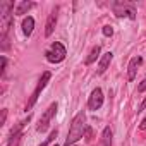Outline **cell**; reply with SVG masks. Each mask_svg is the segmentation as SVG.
<instances>
[{"label": "cell", "mask_w": 146, "mask_h": 146, "mask_svg": "<svg viewBox=\"0 0 146 146\" xmlns=\"http://www.w3.org/2000/svg\"><path fill=\"white\" fill-rule=\"evenodd\" d=\"M86 115L84 112H79L70 122V129H69V134H67V139H65V144L64 146H74L86 132Z\"/></svg>", "instance_id": "obj_1"}, {"label": "cell", "mask_w": 146, "mask_h": 146, "mask_svg": "<svg viewBox=\"0 0 146 146\" xmlns=\"http://www.w3.org/2000/svg\"><path fill=\"white\" fill-rule=\"evenodd\" d=\"M12 11H14V4L12 2H0V28H2V50L9 48V40H7V33L12 26Z\"/></svg>", "instance_id": "obj_2"}, {"label": "cell", "mask_w": 146, "mask_h": 146, "mask_svg": "<svg viewBox=\"0 0 146 146\" xmlns=\"http://www.w3.org/2000/svg\"><path fill=\"white\" fill-rule=\"evenodd\" d=\"M112 11L117 17H127L131 21L136 19V5L132 2H113L112 4Z\"/></svg>", "instance_id": "obj_3"}, {"label": "cell", "mask_w": 146, "mask_h": 146, "mask_svg": "<svg viewBox=\"0 0 146 146\" xmlns=\"http://www.w3.org/2000/svg\"><path fill=\"white\" fill-rule=\"evenodd\" d=\"M65 55H67L65 46H64L60 41L52 43L50 48L45 52V58H46L48 62H52V64H58V62H62V60L65 58Z\"/></svg>", "instance_id": "obj_4"}, {"label": "cell", "mask_w": 146, "mask_h": 146, "mask_svg": "<svg viewBox=\"0 0 146 146\" xmlns=\"http://www.w3.org/2000/svg\"><path fill=\"white\" fill-rule=\"evenodd\" d=\"M50 78H52V74H50L48 70H46V72H43V74H41V78H40V81H38V84H36V88H35L33 95L29 96V100H28V103H26V112H28V110H31V108L35 107V103L38 102V98H40L41 91H43V90H45V86L48 84Z\"/></svg>", "instance_id": "obj_5"}, {"label": "cell", "mask_w": 146, "mask_h": 146, "mask_svg": "<svg viewBox=\"0 0 146 146\" xmlns=\"http://www.w3.org/2000/svg\"><path fill=\"white\" fill-rule=\"evenodd\" d=\"M57 108H58V105H57V102H55V103H52V105L45 110V113L41 115L40 124H38V127H36V131H38V132H45V131L50 127V122H52V119L55 117Z\"/></svg>", "instance_id": "obj_6"}, {"label": "cell", "mask_w": 146, "mask_h": 146, "mask_svg": "<svg viewBox=\"0 0 146 146\" xmlns=\"http://www.w3.org/2000/svg\"><path fill=\"white\" fill-rule=\"evenodd\" d=\"M103 105V91L100 88H95L90 95V100H88V108L90 110H98L102 108Z\"/></svg>", "instance_id": "obj_7"}, {"label": "cell", "mask_w": 146, "mask_h": 146, "mask_svg": "<svg viewBox=\"0 0 146 146\" xmlns=\"http://www.w3.org/2000/svg\"><path fill=\"white\" fill-rule=\"evenodd\" d=\"M141 64H143V57H134V58H131V62H129V65H127V78H129V81H134V79H136L137 69H139Z\"/></svg>", "instance_id": "obj_8"}, {"label": "cell", "mask_w": 146, "mask_h": 146, "mask_svg": "<svg viewBox=\"0 0 146 146\" xmlns=\"http://www.w3.org/2000/svg\"><path fill=\"white\" fill-rule=\"evenodd\" d=\"M57 12H58V9L55 7V9L48 14L46 24H45V36H50V35L53 33V29H55V26H57Z\"/></svg>", "instance_id": "obj_9"}, {"label": "cell", "mask_w": 146, "mask_h": 146, "mask_svg": "<svg viewBox=\"0 0 146 146\" xmlns=\"http://www.w3.org/2000/svg\"><path fill=\"white\" fill-rule=\"evenodd\" d=\"M112 58H113V53H112V52H107V53H103V55H102L100 64H98V74H103V72L108 69V65H110Z\"/></svg>", "instance_id": "obj_10"}, {"label": "cell", "mask_w": 146, "mask_h": 146, "mask_svg": "<svg viewBox=\"0 0 146 146\" xmlns=\"http://www.w3.org/2000/svg\"><path fill=\"white\" fill-rule=\"evenodd\" d=\"M33 29H35V19H33L31 16L24 17V21H23V33H24L26 36H31Z\"/></svg>", "instance_id": "obj_11"}, {"label": "cell", "mask_w": 146, "mask_h": 146, "mask_svg": "<svg viewBox=\"0 0 146 146\" xmlns=\"http://www.w3.org/2000/svg\"><path fill=\"white\" fill-rule=\"evenodd\" d=\"M35 7V4L33 2H19V5L16 7V16H23V14H26V12H29L31 9Z\"/></svg>", "instance_id": "obj_12"}, {"label": "cell", "mask_w": 146, "mask_h": 146, "mask_svg": "<svg viewBox=\"0 0 146 146\" xmlns=\"http://www.w3.org/2000/svg\"><path fill=\"white\" fill-rule=\"evenodd\" d=\"M102 146H112V129L105 127L102 132Z\"/></svg>", "instance_id": "obj_13"}, {"label": "cell", "mask_w": 146, "mask_h": 146, "mask_svg": "<svg viewBox=\"0 0 146 146\" xmlns=\"http://www.w3.org/2000/svg\"><path fill=\"white\" fill-rule=\"evenodd\" d=\"M100 52H102V48H100V45H96V46H93V48H91V52H90V55H88V58H86V65H90V64H93V62L96 60V57L100 55Z\"/></svg>", "instance_id": "obj_14"}, {"label": "cell", "mask_w": 146, "mask_h": 146, "mask_svg": "<svg viewBox=\"0 0 146 146\" xmlns=\"http://www.w3.org/2000/svg\"><path fill=\"white\" fill-rule=\"evenodd\" d=\"M55 137H57V129H55V131H52V132H50V136H48V137H46V139H45L41 144H38V146H48V144H50V143H52Z\"/></svg>", "instance_id": "obj_15"}, {"label": "cell", "mask_w": 146, "mask_h": 146, "mask_svg": "<svg viewBox=\"0 0 146 146\" xmlns=\"http://www.w3.org/2000/svg\"><path fill=\"white\" fill-rule=\"evenodd\" d=\"M21 137H23V136H17V137H14V139H9L7 146H19V143H21Z\"/></svg>", "instance_id": "obj_16"}, {"label": "cell", "mask_w": 146, "mask_h": 146, "mask_svg": "<svg viewBox=\"0 0 146 146\" xmlns=\"http://www.w3.org/2000/svg\"><path fill=\"white\" fill-rule=\"evenodd\" d=\"M102 31H103V35H105V36H112V35H113V29H112L110 26H103V29H102Z\"/></svg>", "instance_id": "obj_17"}, {"label": "cell", "mask_w": 146, "mask_h": 146, "mask_svg": "<svg viewBox=\"0 0 146 146\" xmlns=\"http://www.w3.org/2000/svg\"><path fill=\"white\" fill-rule=\"evenodd\" d=\"M5 67H7V58L2 57V76H5Z\"/></svg>", "instance_id": "obj_18"}, {"label": "cell", "mask_w": 146, "mask_h": 146, "mask_svg": "<svg viewBox=\"0 0 146 146\" xmlns=\"http://www.w3.org/2000/svg\"><path fill=\"white\" fill-rule=\"evenodd\" d=\"M137 91H139V93H143V91H146V79H144V81H143V83H141V84L137 86Z\"/></svg>", "instance_id": "obj_19"}, {"label": "cell", "mask_w": 146, "mask_h": 146, "mask_svg": "<svg viewBox=\"0 0 146 146\" xmlns=\"http://www.w3.org/2000/svg\"><path fill=\"white\" fill-rule=\"evenodd\" d=\"M5 119H7V110H2V119H0V125L5 124Z\"/></svg>", "instance_id": "obj_20"}, {"label": "cell", "mask_w": 146, "mask_h": 146, "mask_svg": "<svg viewBox=\"0 0 146 146\" xmlns=\"http://www.w3.org/2000/svg\"><path fill=\"white\" fill-rule=\"evenodd\" d=\"M144 108H146V98H144V100L141 102V105H139V108H137V112H141V110H144Z\"/></svg>", "instance_id": "obj_21"}, {"label": "cell", "mask_w": 146, "mask_h": 146, "mask_svg": "<svg viewBox=\"0 0 146 146\" xmlns=\"http://www.w3.org/2000/svg\"><path fill=\"white\" fill-rule=\"evenodd\" d=\"M139 129H146V119L141 122V125H139Z\"/></svg>", "instance_id": "obj_22"}, {"label": "cell", "mask_w": 146, "mask_h": 146, "mask_svg": "<svg viewBox=\"0 0 146 146\" xmlns=\"http://www.w3.org/2000/svg\"><path fill=\"white\" fill-rule=\"evenodd\" d=\"M53 146H58V144H53Z\"/></svg>", "instance_id": "obj_23"}]
</instances>
